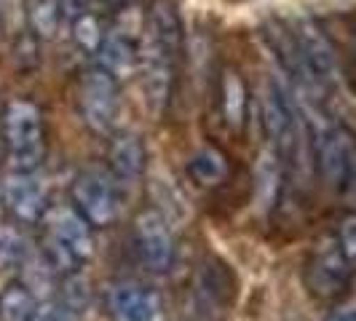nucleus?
Segmentation results:
<instances>
[{
  "instance_id": "4468645a",
  "label": "nucleus",
  "mask_w": 356,
  "mask_h": 321,
  "mask_svg": "<svg viewBox=\"0 0 356 321\" xmlns=\"http://www.w3.org/2000/svg\"><path fill=\"white\" fill-rule=\"evenodd\" d=\"M99 67H105L113 78H129L134 67H137V62H140V54H137V46H134V40L129 33L124 30H110L105 33V40H102V46H99Z\"/></svg>"
},
{
  "instance_id": "6e6552de",
  "label": "nucleus",
  "mask_w": 356,
  "mask_h": 321,
  "mask_svg": "<svg viewBox=\"0 0 356 321\" xmlns=\"http://www.w3.org/2000/svg\"><path fill=\"white\" fill-rule=\"evenodd\" d=\"M289 33L295 38L298 51L303 56L308 72L314 75L316 86H319V89L335 86L340 78L338 56H335L332 43H330L327 35L319 30V24L311 22L308 17H300V19H295V24L289 27Z\"/></svg>"
},
{
  "instance_id": "0eeeda50",
  "label": "nucleus",
  "mask_w": 356,
  "mask_h": 321,
  "mask_svg": "<svg viewBox=\"0 0 356 321\" xmlns=\"http://www.w3.org/2000/svg\"><path fill=\"white\" fill-rule=\"evenodd\" d=\"M175 56L166 46H161L159 40L147 35L140 51V78H143V97L145 105L153 115H161L169 97H172V81H175Z\"/></svg>"
},
{
  "instance_id": "393cba45",
  "label": "nucleus",
  "mask_w": 356,
  "mask_h": 321,
  "mask_svg": "<svg viewBox=\"0 0 356 321\" xmlns=\"http://www.w3.org/2000/svg\"><path fill=\"white\" fill-rule=\"evenodd\" d=\"M78 316H81V313H75L62 297H56V300H49V303L38 305L30 321H78Z\"/></svg>"
},
{
  "instance_id": "f03ea898",
  "label": "nucleus",
  "mask_w": 356,
  "mask_h": 321,
  "mask_svg": "<svg viewBox=\"0 0 356 321\" xmlns=\"http://www.w3.org/2000/svg\"><path fill=\"white\" fill-rule=\"evenodd\" d=\"M314 160L324 185L338 198L356 204V137L343 126L324 129L314 142Z\"/></svg>"
},
{
  "instance_id": "f257e3e1",
  "label": "nucleus",
  "mask_w": 356,
  "mask_h": 321,
  "mask_svg": "<svg viewBox=\"0 0 356 321\" xmlns=\"http://www.w3.org/2000/svg\"><path fill=\"white\" fill-rule=\"evenodd\" d=\"M260 115H263V129H266L268 140L273 142L276 156L282 158L286 169L305 174L311 169L314 160V145L308 134L300 107L295 105V99L286 94L282 86L268 83L260 91Z\"/></svg>"
},
{
  "instance_id": "a211bd4d",
  "label": "nucleus",
  "mask_w": 356,
  "mask_h": 321,
  "mask_svg": "<svg viewBox=\"0 0 356 321\" xmlns=\"http://www.w3.org/2000/svg\"><path fill=\"white\" fill-rule=\"evenodd\" d=\"M145 33L153 38V40H159L161 46H166L169 51H175V54L179 51V22H177L175 8H172L166 0H159V3L153 6L150 17H147Z\"/></svg>"
},
{
  "instance_id": "1a4fd4ad",
  "label": "nucleus",
  "mask_w": 356,
  "mask_h": 321,
  "mask_svg": "<svg viewBox=\"0 0 356 321\" xmlns=\"http://www.w3.org/2000/svg\"><path fill=\"white\" fill-rule=\"evenodd\" d=\"M236 303V276L225 263L217 257H209L198 265L193 279V305L201 316L217 319Z\"/></svg>"
},
{
  "instance_id": "aec40b11",
  "label": "nucleus",
  "mask_w": 356,
  "mask_h": 321,
  "mask_svg": "<svg viewBox=\"0 0 356 321\" xmlns=\"http://www.w3.org/2000/svg\"><path fill=\"white\" fill-rule=\"evenodd\" d=\"M38 308L35 292L24 281L6 286L0 292V321H30Z\"/></svg>"
},
{
  "instance_id": "20e7f679",
  "label": "nucleus",
  "mask_w": 356,
  "mask_h": 321,
  "mask_svg": "<svg viewBox=\"0 0 356 321\" xmlns=\"http://www.w3.org/2000/svg\"><path fill=\"white\" fill-rule=\"evenodd\" d=\"M72 204L91 222V228H107L118 214L115 174L102 166H86L72 179Z\"/></svg>"
},
{
  "instance_id": "ddd939ff",
  "label": "nucleus",
  "mask_w": 356,
  "mask_h": 321,
  "mask_svg": "<svg viewBox=\"0 0 356 321\" xmlns=\"http://www.w3.org/2000/svg\"><path fill=\"white\" fill-rule=\"evenodd\" d=\"M107 308L113 321H161V297L156 289L134 281L110 286Z\"/></svg>"
},
{
  "instance_id": "39448f33",
  "label": "nucleus",
  "mask_w": 356,
  "mask_h": 321,
  "mask_svg": "<svg viewBox=\"0 0 356 321\" xmlns=\"http://www.w3.org/2000/svg\"><path fill=\"white\" fill-rule=\"evenodd\" d=\"M351 270H354V265L346 257L338 236L321 238L305 263V286L311 289V295H316L321 300L338 297L351 281Z\"/></svg>"
},
{
  "instance_id": "412c9836",
  "label": "nucleus",
  "mask_w": 356,
  "mask_h": 321,
  "mask_svg": "<svg viewBox=\"0 0 356 321\" xmlns=\"http://www.w3.org/2000/svg\"><path fill=\"white\" fill-rule=\"evenodd\" d=\"M30 257V238L17 225H0V268H24Z\"/></svg>"
},
{
  "instance_id": "9d476101",
  "label": "nucleus",
  "mask_w": 356,
  "mask_h": 321,
  "mask_svg": "<svg viewBox=\"0 0 356 321\" xmlns=\"http://www.w3.org/2000/svg\"><path fill=\"white\" fill-rule=\"evenodd\" d=\"M134 241L145 268L163 273L175 263V236L159 209H145L134 220Z\"/></svg>"
},
{
  "instance_id": "cd10ccee",
  "label": "nucleus",
  "mask_w": 356,
  "mask_h": 321,
  "mask_svg": "<svg viewBox=\"0 0 356 321\" xmlns=\"http://www.w3.org/2000/svg\"><path fill=\"white\" fill-rule=\"evenodd\" d=\"M327 321H356V305H348V308H340L338 313H332Z\"/></svg>"
},
{
  "instance_id": "7ed1b4c3",
  "label": "nucleus",
  "mask_w": 356,
  "mask_h": 321,
  "mask_svg": "<svg viewBox=\"0 0 356 321\" xmlns=\"http://www.w3.org/2000/svg\"><path fill=\"white\" fill-rule=\"evenodd\" d=\"M3 134L11 166L19 172H35V166L43 158V118L38 105L27 99L8 102L3 113Z\"/></svg>"
},
{
  "instance_id": "6ab92c4d",
  "label": "nucleus",
  "mask_w": 356,
  "mask_h": 321,
  "mask_svg": "<svg viewBox=\"0 0 356 321\" xmlns=\"http://www.w3.org/2000/svg\"><path fill=\"white\" fill-rule=\"evenodd\" d=\"M188 172L198 185H217L228 174V160L217 147L207 145V147H198L188 158Z\"/></svg>"
},
{
  "instance_id": "4be33fe9",
  "label": "nucleus",
  "mask_w": 356,
  "mask_h": 321,
  "mask_svg": "<svg viewBox=\"0 0 356 321\" xmlns=\"http://www.w3.org/2000/svg\"><path fill=\"white\" fill-rule=\"evenodd\" d=\"M30 27L38 38H54L56 27H59V3L56 0H33Z\"/></svg>"
},
{
  "instance_id": "5701e85b",
  "label": "nucleus",
  "mask_w": 356,
  "mask_h": 321,
  "mask_svg": "<svg viewBox=\"0 0 356 321\" xmlns=\"http://www.w3.org/2000/svg\"><path fill=\"white\" fill-rule=\"evenodd\" d=\"M65 303L70 305L75 313H83L91 303V284L83 273H67L62 281V295Z\"/></svg>"
},
{
  "instance_id": "a878e982",
  "label": "nucleus",
  "mask_w": 356,
  "mask_h": 321,
  "mask_svg": "<svg viewBox=\"0 0 356 321\" xmlns=\"http://www.w3.org/2000/svg\"><path fill=\"white\" fill-rule=\"evenodd\" d=\"M338 241L343 252H346V257L351 260V265H356V217H346L343 220V225H340L338 231Z\"/></svg>"
},
{
  "instance_id": "b1692460",
  "label": "nucleus",
  "mask_w": 356,
  "mask_h": 321,
  "mask_svg": "<svg viewBox=\"0 0 356 321\" xmlns=\"http://www.w3.org/2000/svg\"><path fill=\"white\" fill-rule=\"evenodd\" d=\"M72 38H75V43H78L83 51L97 54L99 46H102V40H105V33H102L97 17L83 14V17H78L72 22Z\"/></svg>"
},
{
  "instance_id": "f8f14e48",
  "label": "nucleus",
  "mask_w": 356,
  "mask_h": 321,
  "mask_svg": "<svg viewBox=\"0 0 356 321\" xmlns=\"http://www.w3.org/2000/svg\"><path fill=\"white\" fill-rule=\"evenodd\" d=\"M43 222H46V233L56 238L62 247H67L78 260H89L94 254L91 222L75 206H51L43 214Z\"/></svg>"
},
{
  "instance_id": "bb28decb",
  "label": "nucleus",
  "mask_w": 356,
  "mask_h": 321,
  "mask_svg": "<svg viewBox=\"0 0 356 321\" xmlns=\"http://www.w3.org/2000/svg\"><path fill=\"white\" fill-rule=\"evenodd\" d=\"M86 8H89V0H59V11L67 19H72V22L78 17H83Z\"/></svg>"
},
{
  "instance_id": "423d86ee",
  "label": "nucleus",
  "mask_w": 356,
  "mask_h": 321,
  "mask_svg": "<svg viewBox=\"0 0 356 321\" xmlns=\"http://www.w3.org/2000/svg\"><path fill=\"white\" fill-rule=\"evenodd\" d=\"M78 105L91 131L107 134L118 115V78H113L105 67L86 70L81 78Z\"/></svg>"
},
{
  "instance_id": "2eb2a0df",
  "label": "nucleus",
  "mask_w": 356,
  "mask_h": 321,
  "mask_svg": "<svg viewBox=\"0 0 356 321\" xmlns=\"http://www.w3.org/2000/svg\"><path fill=\"white\" fill-rule=\"evenodd\" d=\"M110 172L121 182H134L145 172V145L137 134H118L110 142Z\"/></svg>"
},
{
  "instance_id": "9b49d317",
  "label": "nucleus",
  "mask_w": 356,
  "mask_h": 321,
  "mask_svg": "<svg viewBox=\"0 0 356 321\" xmlns=\"http://www.w3.org/2000/svg\"><path fill=\"white\" fill-rule=\"evenodd\" d=\"M0 198L6 209L22 222H38L46 214V188L33 172H19L14 169L0 182Z\"/></svg>"
},
{
  "instance_id": "f3484780",
  "label": "nucleus",
  "mask_w": 356,
  "mask_h": 321,
  "mask_svg": "<svg viewBox=\"0 0 356 321\" xmlns=\"http://www.w3.org/2000/svg\"><path fill=\"white\" fill-rule=\"evenodd\" d=\"M247 105L250 99H247V86L241 75L236 70H225L222 72V115L233 131H241V126L247 121Z\"/></svg>"
},
{
  "instance_id": "dca6fc26",
  "label": "nucleus",
  "mask_w": 356,
  "mask_h": 321,
  "mask_svg": "<svg viewBox=\"0 0 356 321\" xmlns=\"http://www.w3.org/2000/svg\"><path fill=\"white\" fill-rule=\"evenodd\" d=\"M282 174H284V163L276 156V150H263L254 163V198L263 212L276 206L282 190Z\"/></svg>"
}]
</instances>
